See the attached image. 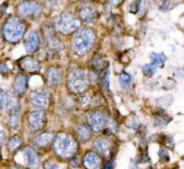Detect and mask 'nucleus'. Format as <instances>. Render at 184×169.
Wrapping results in <instances>:
<instances>
[{"label":"nucleus","mask_w":184,"mask_h":169,"mask_svg":"<svg viewBox=\"0 0 184 169\" xmlns=\"http://www.w3.org/2000/svg\"><path fill=\"white\" fill-rule=\"evenodd\" d=\"M95 42V32L90 28H81L72 39V50L79 56L90 52Z\"/></svg>","instance_id":"obj_1"},{"label":"nucleus","mask_w":184,"mask_h":169,"mask_svg":"<svg viewBox=\"0 0 184 169\" xmlns=\"http://www.w3.org/2000/svg\"><path fill=\"white\" fill-rule=\"evenodd\" d=\"M55 153L62 158H71L78 151V142L67 134H59L56 136L53 144Z\"/></svg>","instance_id":"obj_2"},{"label":"nucleus","mask_w":184,"mask_h":169,"mask_svg":"<svg viewBox=\"0 0 184 169\" xmlns=\"http://www.w3.org/2000/svg\"><path fill=\"white\" fill-rule=\"evenodd\" d=\"M25 32V25L20 18L9 17L3 25V36L7 41L15 42L20 41L23 38Z\"/></svg>","instance_id":"obj_3"},{"label":"nucleus","mask_w":184,"mask_h":169,"mask_svg":"<svg viewBox=\"0 0 184 169\" xmlns=\"http://www.w3.org/2000/svg\"><path fill=\"white\" fill-rule=\"evenodd\" d=\"M67 86L73 93H82L88 86V77L82 69H74L68 74Z\"/></svg>","instance_id":"obj_4"},{"label":"nucleus","mask_w":184,"mask_h":169,"mask_svg":"<svg viewBox=\"0 0 184 169\" xmlns=\"http://www.w3.org/2000/svg\"><path fill=\"white\" fill-rule=\"evenodd\" d=\"M57 27L64 34H71L78 30L80 27V22L70 12H65L59 16L57 21Z\"/></svg>","instance_id":"obj_5"},{"label":"nucleus","mask_w":184,"mask_h":169,"mask_svg":"<svg viewBox=\"0 0 184 169\" xmlns=\"http://www.w3.org/2000/svg\"><path fill=\"white\" fill-rule=\"evenodd\" d=\"M29 101L34 107L45 108L50 102V93L43 88H39L31 92L29 96Z\"/></svg>","instance_id":"obj_6"},{"label":"nucleus","mask_w":184,"mask_h":169,"mask_svg":"<svg viewBox=\"0 0 184 169\" xmlns=\"http://www.w3.org/2000/svg\"><path fill=\"white\" fill-rule=\"evenodd\" d=\"M87 123L88 126L94 131H100L104 129V125L107 123V119L102 112L94 111L90 112L87 115Z\"/></svg>","instance_id":"obj_7"},{"label":"nucleus","mask_w":184,"mask_h":169,"mask_svg":"<svg viewBox=\"0 0 184 169\" xmlns=\"http://www.w3.org/2000/svg\"><path fill=\"white\" fill-rule=\"evenodd\" d=\"M41 12V8L37 2H22L17 7V13L20 16L23 17H28V16H38Z\"/></svg>","instance_id":"obj_8"},{"label":"nucleus","mask_w":184,"mask_h":169,"mask_svg":"<svg viewBox=\"0 0 184 169\" xmlns=\"http://www.w3.org/2000/svg\"><path fill=\"white\" fill-rule=\"evenodd\" d=\"M45 124V114L43 111H31L28 115V126L31 130H39Z\"/></svg>","instance_id":"obj_9"},{"label":"nucleus","mask_w":184,"mask_h":169,"mask_svg":"<svg viewBox=\"0 0 184 169\" xmlns=\"http://www.w3.org/2000/svg\"><path fill=\"white\" fill-rule=\"evenodd\" d=\"M21 69L27 72H38L40 70V63L31 56H25L18 60Z\"/></svg>","instance_id":"obj_10"},{"label":"nucleus","mask_w":184,"mask_h":169,"mask_svg":"<svg viewBox=\"0 0 184 169\" xmlns=\"http://www.w3.org/2000/svg\"><path fill=\"white\" fill-rule=\"evenodd\" d=\"M40 46V37H39L38 32L31 31L28 34V36L26 37L25 40V49L27 52L34 53V51H37Z\"/></svg>","instance_id":"obj_11"},{"label":"nucleus","mask_w":184,"mask_h":169,"mask_svg":"<svg viewBox=\"0 0 184 169\" xmlns=\"http://www.w3.org/2000/svg\"><path fill=\"white\" fill-rule=\"evenodd\" d=\"M95 152H96L97 155H102V156H108V154L110 153V149H111V144L110 141L106 138H98L96 139V141L93 144Z\"/></svg>","instance_id":"obj_12"},{"label":"nucleus","mask_w":184,"mask_h":169,"mask_svg":"<svg viewBox=\"0 0 184 169\" xmlns=\"http://www.w3.org/2000/svg\"><path fill=\"white\" fill-rule=\"evenodd\" d=\"M6 109L8 111L9 116L15 115V114H20V102L16 99V97L10 95V94H6Z\"/></svg>","instance_id":"obj_13"},{"label":"nucleus","mask_w":184,"mask_h":169,"mask_svg":"<svg viewBox=\"0 0 184 169\" xmlns=\"http://www.w3.org/2000/svg\"><path fill=\"white\" fill-rule=\"evenodd\" d=\"M83 164L87 169H98L100 166V158L95 152H87L83 158Z\"/></svg>","instance_id":"obj_14"},{"label":"nucleus","mask_w":184,"mask_h":169,"mask_svg":"<svg viewBox=\"0 0 184 169\" xmlns=\"http://www.w3.org/2000/svg\"><path fill=\"white\" fill-rule=\"evenodd\" d=\"M27 88V78L23 74L16 77L13 84V92L15 96H22Z\"/></svg>","instance_id":"obj_15"},{"label":"nucleus","mask_w":184,"mask_h":169,"mask_svg":"<svg viewBox=\"0 0 184 169\" xmlns=\"http://www.w3.org/2000/svg\"><path fill=\"white\" fill-rule=\"evenodd\" d=\"M62 70L59 68H50L46 72V79L50 85H57L60 81H62Z\"/></svg>","instance_id":"obj_16"},{"label":"nucleus","mask_w":184,"mask_h":169,"mask_svg":"<svg viewBox=\"0 0 184 169\" xmlns=\"http://www.w3.org/2000/svg\"><path fill=\"white\" fill-rule=\"evenodd\" d=\"M79 16L80 18L85 23H92L95 20V11L92 7L90 6H85V7H81L79 8Z\"/></svg>","instance_id":"obj_17"},{"label":"nucleus","mask_w":184,"mask_h":169,"mask_svg":"<svg viewBox=\"0 0 184 169\" xmlns=\"http://www.w3.org/2000/svg\"><path fill=\"white\" fill-rule=\"evenodd\" d=\"M25 157L27 159V163L32 169H36L39 167V158L37 156V154L34 153V151H32L30 148H27L25 150Z\"/></svg>","instance_id":"obj_18"},{"label":"nucleus","mask_w":184,"mask_h":169,"mask_svg":"<svg viewBox=\"0 0 184 169\" xmlns=\"http://www.w3.org/2000/svg\"><path fill=\"white\" fill-rule=\"evenodd\" d=\"M53 139H54V136L52 133H42L36 138V143L40 147H46L52 142Z\"/></svg>","instance_id":"obj_19"},{"label":"nucleus","mask_w":184,"mask_h":169,"mask_svg":"<svg viewBox=\"0 0 184 169\" xmlns=\"http://www.w3.org/2000/svg\"><path fill=\"white\" fill-rule=\"evenodd\" d=\"M150 58H151V64H153L154 66H156V67H157V66H164L165 62H166V56L163 53L153 52V53H151Z\"/></svg>","instance_id":"obj_20"},{"label":"nucleus","mask_w":184,"mask_h":169,"mask_svg":"<svg viewBox=\"0 0 184 169\" xmlns=\"http://www.w3.org/2000/svg\"><path fill=\"white\" fill-rule=\"evenodd\" d=\"M76 133H78V136L82 141H86L90 138V131L86 126L84 125H79L76 127Z\"/></svg>","instance_id":"obj_21"},{"label":"nucleus","mask_w":184,"mask_h":169,"mask_svg":"<svg viewBox=\"0 0 184 169\" xmlns=\"http://www.w3.org/2000/svg\"><path fill=\"white\" fill-rule=\"evenodd\" d=\"M141 71L145 77L151 78V77H153L156 73V71H157V67L153 64H145L141 67Z\"/></svg>","instance_id":"obj_22"},{"label":"nucleus","mask_w":184,"mask_h":169,"mask_svg":"<svg viewBox=\"0 0 184 169\" xmlns=\"http://www.w3.org/2000/svg\"><path fill=\"white\" fill-rule=\"evenodd\" d=\"M118 81H120V84L122 87L128 88L130 86V84H131V77H130V74H128L127 72L123 71L122 73L120 74V77H118Z\"/></svg>","instance_id":"obj_23"},{"label":"nucleus","mask_w":184,"mask_h":169,"mask_svg":"<svg viewBox=\"0 0 184 169\" xmlns=\"http://www.w3.org/2000/svg\"><path fill=\"white\" fill-rule=\"evenodd\" d=\"M21 144H22V139L18 136H13L8 142V149L10 151H13V150L17 149L18 147H21Z\"/></svg>","instance_id":"obj_24"},{"label":"nucleus","mask_w":184,"mask_h":169,"mask_svg":"<svg viewBox=\"0 0 184 169\" xmlns=\"http://www.w3.org/2000/svg\"><path fill=\"white\" fill-rule=\"evenodd\" d=\"M101 83H102V87L104 90L106 91L110 90V71H109V69H107L104 71V76L101 78Z\"/></svg>","instance_id":"obj_25"},{"label":"nucleus","mask_w":184,"mask_h":169,"mask_svg":"<svg viewBox=\"0 0 184 169\" xmlns=\"http://www.w3.org/2000/svg\"><path fill=\"white\" fill-rule=\"evenodd\" d=\"M92 67L93 70H101L104 68V60L96 56L92 59Z\"/></svg>","instance_id":"obj_26"},{"label":"nucleus","mask_w":184,"mask_h":169,"mask_svg":"<svg viewBox=\"0 0 184 169\" xmlns=\"http://www.w3.org/2000/svg\"><path fill=\"white\" fill-rule=\"evenodd\" d=\"M8 124H9V126H11L12 128H15L16 126L18 125V114H15V115H10V116H9Z\"/></svg>","instance_id":"obj_27"},{"label":"nucleus","mask_w":184,"mask_h":169,"mask_svg":"<svg viewBox=\"0 0 184 169\" xmlns=\"http://www.w3.org/2000/svg\"><path fill=\"white\" fill-rule=\"evenodd\" d=\"M43 167H44V169H60V167L57 165V164L53 163V162H51V161L44 162Z\"/></svg>","instance_id":"obj_28"},{"label":"nucleus","mask_w":184,"mask_h":169,"mask_svg":"<svg viewBox=\"0 0 184 169\" xmlns=\"http://www.w3.org/2000/svg\"><path fill=\"white\" fill-rule=\"evenodd\" d=\"M6 92L2 88H0V112H1L2 108L4 107V104H6Z\"/></svg>","instance_id":"obj_29"},{"label":"nucleus","mask_w":184,"mask_h":169,"mask_svg":"<svg viewBox=\"0 0 184 169\" xmlns=\"http://www.w3.org/2000/svg\"><path fill=\"white\" fill-rule=\"evenodd\" d=\"M158 157H159V159L165 158V161H168L169 159V156H168V154H167L166 150L163 149V148H160V149L158 150Z\"/></svg>","instance_id":"obj_30"},{"label":"nucleus","mask_w":184,"mask_h":169,"mask_svg":"<svg viewBox=\"0 0 184 169\" xmlns=\"http://www.w3.org/2000/svg\"><path fill=\"white\" fill-rule=\"evenodd\" d=\"M112 167H113V159H110V161H108L104 165V169H112Z\"/></svg>","instance_id":"obj_31"},{"label":"nucleus","mask_w":184,"mask_h":169,"mask_svg":"<svg viewBox=\"0 0 184 169\" xmlns=\"http://www.w3.org/2000/svg\"><path fill=\"white\" fill-rule=\"evenodd\" d=\"M8 67H7V65L4 64H0V72H7L8 71Z\"/></svg>","instance_id":"obj_32"},{"label":"nucleus","mask_w":184,"mask_h":169,"mask_svg":"<svg viewBox=\"0 0 184 169\" xmlns=\"http://www.w3.org/2000/svg\"><path fill=\"white\" fill-rule=\"evenodd\" d=\"M11 169H24V168H22V167H13V168H11Z\"/></svg>","instance_id":"obj_33"},{"label":"nucleus","mask_w":184,"mask_h":169,"mask_svg":"<svg viewBox=\"0 0 184 169\" xmlns=\"http://www.w3.org/2000/svg\"><path fill=\"white\" fill-rule=\"evenodd\" d=\"M148 169H153V168H152V167H151V166H150V167H149Z\"/></svg>","instance_id":"obj_34"}]
</instances>
